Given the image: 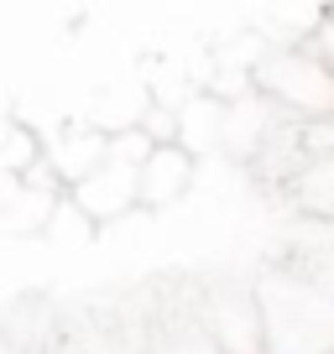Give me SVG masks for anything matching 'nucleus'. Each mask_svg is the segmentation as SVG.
Wrapping results in <instances>:
<instances>
[]
</instances>
